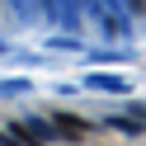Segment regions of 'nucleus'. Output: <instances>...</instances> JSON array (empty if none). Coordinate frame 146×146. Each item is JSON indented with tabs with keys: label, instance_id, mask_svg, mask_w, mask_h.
<instances>
[{
	"label": "nucleus",
	"instance_id": "f257e3e1",
	"mask_svg": "<svg viewBox=\"0 0 146 146\" xmlns=\"http://www.w3.org/2000/svg\"><path fill=\"white\" fill-rule=\"evenodd\" d=\"M57 127L66 137H85V123H80V118H57Z\"/></svg>",
	"mask_w": 146,
	"mask_h": 146
}]
</instances>
